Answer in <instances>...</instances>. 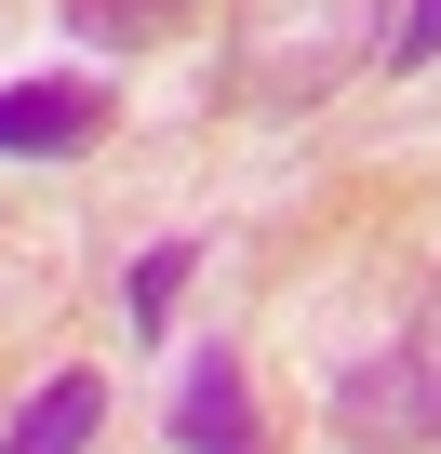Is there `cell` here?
I'll return each instance as SVG.
<instances>
[{
  "label": "cell",
  "instance_id": "cell-1",
  "mask_svg": "<svg viewBox=\"0 0 441 454\" xmlns=\"http://www.w3.org/2000/svg\"><path fill=\"white\" fill-rule=\"evenodd\" d=\"M374 41V0H228V94L241 107H321Z\"/></svg>",
  "mask_w": 441,
  "mask_h": 454
},
{
  "label": "cell",
  "instance_id": "cell-7",
  "mask_svg": "<svg viewBox=\"0 0 441 454\" xmlns=\"http://www.w3.org/2000/svg\"><path fill=\"white\" fill-rule=\"evenodd\" d=\"M174 281H187V241H174V254H147V268H134V321H147V334H161V321H174Z\"/></svg>",
  "mask_w": 441,
  "mask_h": 454
},
{
  "label": "cell",
  "instance_id": "cell-6",
  "mask_svg": "<svg viewBox=\"0 0 441 454\" xmlns=\"http://www.w3.org/2000/svg\"><path fill=\"white\" fill-rule=\"evenodd\" d=\"M201 0H67V27L81 41H107V54H134V41H161V27H187Z\"/></svg>",
  "mask_w": 441,
  "mask_h": 454
},
{
  "label": "cell",
  "instance_id": "cell-3",
  "mask_svg": "<svg viewBox=\"0 0 441 454\" xmlns=\"http://www.w3.org/2000/svg\"><path fill=\"white\" fill-rule=\"evenodd\" d=\"M107 134V94L94 81H14L0 94V160H67Z\"/></svg>",
  "mask_w": 441,
  "mask_h": 454
},
{
  "label": "cell",
  "instance_id": "cell-4",
  "mask_svg": "<svg viewBox=\"0 0 441 454\" xmlns=\"http://www.w3.org/2000/svg\"><path fill=\"white\" fill-rule=\"evenodd\" d=\"M94 427H107V387H94V374H54L14 427H0V454H81Z\"/></svg>",
  "mask_w": 441,
  "mask_h": 454
},
{
  "label": "cell",
  "instance_id": "cell-2",
  "mask_svg": "<svg viewBox=\"0 0 441 454\" xmlns=\"http://www.w3.org/2000/svg\"><path fill=\"white\" fill-rule=\"evenodd\" d=\"M335 427H348V441H374V454H388V441H441V281L414 294L401 348H388L374 374H348V387H335Z\"/></svg>",
  "mask_w": 441,
  "mask_h": 454
},
{
  "label": "cell",
  "instance_id": "cell-8",
  "mask_svg": "<svg viewBox=\"0 0 441 454\" xmlns=\"http://www.w3.org/2000/svg\"><path fill=\"white\" fill-rule=\"evenodd\" d=\"M388 54H401V67H428V54H441V0H414V14H401V41H388Z\"/></svg>",
  "mask_w": 441,
  "mask_h": 454
},
{
  "label": "cell",
  "instance_id": "cell-5",
  "mask_svg": "<svg viewBox=\"0 0 441 454\" xmlns=\"http://www.w3.org/2000/svg\"><path fill=\"white\" fill-rule=\"evenodd\" d=\"M174 441H187V454H255V401H241V374H228V361H201V374H187Z\"/></svg>",
  "mask_w": 441,
  "mask_h": 454
}]
</instances>
